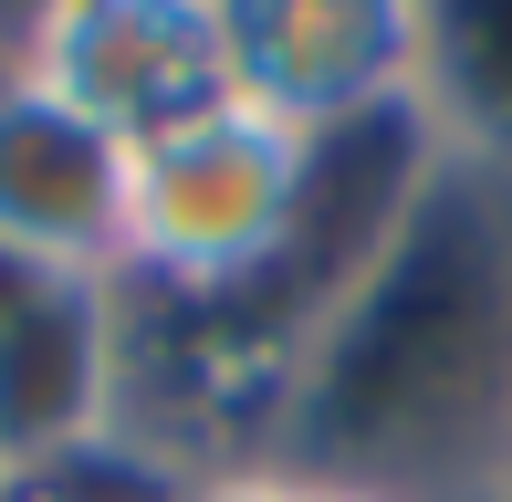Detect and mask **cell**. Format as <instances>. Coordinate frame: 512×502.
<instances>
[{"label": "cell", "instance_id": "1", "mask_svg": "<svg viewBox=\"0 0 512 502\" xmlns=\"http://www.w3.org/2000/svg\"><path fill=\"white\" fill-rule=\"evenodd\" d=\"M272 461L398 502H492L512 482V189L439 157L324 304Z\"/></svg>", "mask_w": 512, "mask_h": 502}, {"label": "cell", "instance_id": "2", "mask_svg": "<svg viewBox=\"0 0 512 502\" xmlns=\"http://www.w3.org/2000/svg\"><path fill=\"white\" fill-rule=\"evenodd\" d=\"M304 178H314V136L241 95L168 116L157 136L126 147V262H115V283H157V293L262 283L293 241Z\"/></svg>", "mask_w": 512, "mask_h": 502}, {"label": "cell", "instance_id": "3", "mask_svg": "<svg viewBox=\"0 0 512 502\" xmlns=\"http://www.w3.org/2000/svg\"><path fill=\"white\" fill-rule=\"evenodd\" d=\"M0 53L32 84H53L63 105H84L95 126H115L126 147L189 105L230 95L220 0H32Z\"/></svg>", "mask_w": 512, "mask_h": 502}, {"label": "cell", "instance_id": "4", "mask_svg": "<svg viewBox=\"0 0 512 502\" xmlns=\"http://www.w3.org/2000/svg\"><path fill=\"white\" fill-rule=\"evenodd\" d=\"M418 0H220V74L241 105L335 136L408 105Z\"/></svg>", "mask_w": 512, "mask_h": 502}, {"label": "cell", "instance_id": "5", "mask_svg": "<svg viewBox=\"0 0 512 502\" xmlns=\"http://www.w3.org/2000/svg\"><path fill=\"white\" fill-rule=\"evenodd\" d=\"M0 251L32 272L115 283L126 262V136L0 53Z\"/></svg>", "mask_w": 512, "mask_h": 502}, {"label": "cell", "instance_id": "6", "mask_svg": "<svg viewBox=\"0 0 512 502\" xmlns=\"http://www.w3.org/2000/svg\"><path fill=\"white\" fill-rule=\"evenodd\" d=\"M408 116L450 168L512 189V0H418Z\"/></svg>", "mask_w": 512, "mask_h": 502}, {"label": "cell", "instance_id": "7", "mask_svg": "<svg viewBox=\"0 0 512 502\" xmlns=\"http://www.w3.org/2000/svg\"><path fill=\"white\" fill-rule=\"evenodd\" d=\"M42 283H53V272H32V262H11V251H0V335L21 325V304H32Z\"/></svg>", "mask_w": 512, "mask_h": 502}, {"label": "cell", "instance_id": "8", "mask_svg": "<svg viewBox=\"0 0 512 502\" xmlns=\"http://www.w3.org/2000/svg\"><path fill=\"white\" fill-rule=\"evenodd\" d=\"M314 502H398V492H356V482H324L314 471Z\"/></svg>", "mask_w": 512, "mask_h": 502}, {"label": "cell", "instance_id": "9", "mask_svg": "<svg viewBox=\"0 0 512 502\" xmlns=\"http://www.w3.org/2000/svg\"><path fill=\"white\" fill-rule=\"evenodd\" d=\"M0 502H11V471H0Z\"/></svg>", "mask_w": 512, "mask_h": 502}, {"label": "cell", "instance_id": "10", "mask_svg": "<svg viewBox=\"0 0 512 502\" xmlns=\"http://www.w3.org/2000/svg\"><path fill=\"white\" fill-rule=\"evenodd\" d=\"M492 502H512V482H502V492H492Z\"/></svg>", "mask_w": 512, "mask_h": 502}]
</instances>
